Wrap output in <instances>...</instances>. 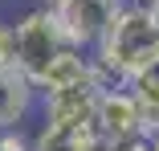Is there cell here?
Listing matches in <instances>:
<instances>
[{
	"label": "cell",
	"mask_w": 159,
	"mask_h": 151,
	"mask_svg": "<svg viewBox=\"0 0 159 151\" xmlns=\"http://www.w3.org/2000/svg\"><path fill=\"white\" fill-rule=\"evenodd\" d=\"M94 131H98L106 143H126L143 135V114L135 106V98L122 90H102L98 106H94Z\"/></svg>",
	"instance_id": "cell-5"
},
{
	"label": "cell",
	"mask_w": 159,
	"mask_h": 151,
	"mask_svg": "<svg viewBox=\"0 0 159 151\" xmlns=\"http://www.w3.org/2000/svg\"><path fill=\"white\" fill-rule=\"evenodd\" d=\"M37 102V90L29 86L12 66L0 70V131H16L29 114H33Z\"/></svg>",
	"instance_id": "cell-6"
},
{
	"label": "cell",
	"mask_w": 159,
	"mask_h": 151,
	"mask_svg": "<svg viewBox=\"0 0 159 151\" xmlns=\"http://www.w3.org/2000/svg\"><path fill=\"white\" fill-rule=\"evenodd\" d=\"M143 143H147V151H159V123L143 127Z\"/></svg>",
	"instance_id": "cell-10"
},
{
	"label": "cell",
	"mask_w": 159,
	"mask_h": 151,
	"mask_svg": "<svg viewBox=\"0 0 159 151\" xmlns=\"http://www.w3.org/2000/svg\"><path fill=\"white\" fill-rule=\"evenodd\" d=\"M41 8L57 21L66 45L90 53L94 45H98L106 21L122 8V0H41Z\"/></svg>",
	"instance_id": "cell-3"
},
{
	"label": "cell",
	"mask_w": 159,
	"mask_h": 151,
	"mask_svg": "<svg viewBox=\"0 0 159 151\" xmlns=\"http://www.w3.org/2000/svg\"><path fill=\"white\" fill-rule=\"evenodd\" d=\"M0 151H33V135L29 131H0Z\"/></svg>",
	"instance_id": "cell-8"
},
{
	"label": "cell",
	"mask_w": 159,
	"mask_h": 151,
	"mask_svg": "<svg viewBox=\"0 0 159 151\" xmlns=\"http://www.w3.org/2000/svg\"><path fill=\"white\" fill-rule=\"evenodd\" d=\"M155 45H159V29L151 25L147 8L122 4L106 21L98 45L90 49L94 86L98 90H122L135 74H143L147 66H155Z\"/></svg>",
	"instance_id": "cell-1"
},
{
	"label": "cell",
	"mask_w": 159,
	"mask_h": 151,
	"mask_svg": "<svg viewBox=\"0 0 159 151\" xmlns=\"http://www.w3.org/2000/svg\"><path fill=\"white\" fill-rule=\"evenodd\" d=\"M102 90L86 82L74 90H57V94H41V127L53 131H90L94 127V106H98Z\"/></svg>",
	"instance_id": "cell-4"
},
{
	"label": "cell",
	"mask_w": 159,
	"mask_h": 151,
	"mask_svg": "<svg viewBox=\"0 0 159 151\" xmlns=\"http://www.w3.org/2000/svg\"><path fill=\"white\" fill-rule=\"evenodd\" d=\"M126 94L135 98V106L143 114V127L147 123H159V62L147 66L143 74H135L131 82H126Z\"/></svg>",
	"instance_id": "cell-7"
},
{
	"label": "cell",
	"mask_w": 159,
	"mask_h": 151,
	"mask_svg": "<svg viewBox=\"0 0 159 151\" xmlns=\"http://www.w3.org/2000/svg\"><path fill=\"white\" fill-rule=\"evenodd\" d=\"M66 49H74V45H66L57 21H53L41 4L25 8V12H16V16L8 21V66L33 86V90L41 86V78L49 74V66H53Z\"/></svg>",
	"instance_id": "cell-2"
},
{
	"label": "cell",
	"mask_w": 159,
	"mask_h": 151,
	"mask_svg": "<svg viewBox=\"0 0 159 151\" xmlns=\"http://www.w3.org/2000/svg\"><path fill=\"white\" fill-rule=\"evenodd\" d=\"M0 70H8V21H0Z\"/></svg>",
	"instance_id": "cell-9"
}]
</instances>
